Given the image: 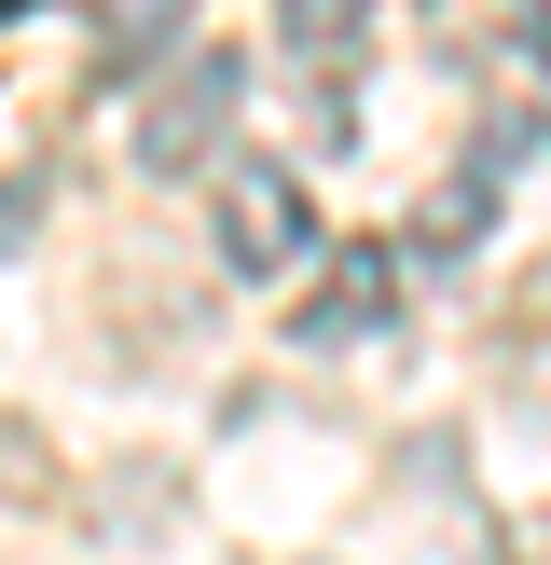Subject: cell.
<instances>
[{
    "label": "cell",
    "instance_id": "6da1fadb",
    "mask_svg": "<svg viewBox=\"0 0 551 565\" xmlns=\"http://www.w3.org/2000/svg\"><path fill=\"white\" fill-rule=\"evenodd\" d=\"M235 97H248V55H220V42L165 55V70H152V97H138V166H152V180H180V166H220V125H235Z\"/></svg>",
    "mask_w": 551,
    "mask_h": 565
},
{
    "label": "cell",
    "instance_id": "7a4b0ae2",
    "mask_svg": "<svg viewBox=\"0 0 551 565\" xmlns=\"http://www.w3.org/2000/svg\"><path fill=\"white\" fill-rule=\"evenodd\" d=\"M317 263V193L290 180V166H220V276H248V290H276V276Z\"/></svg>",
    "mask_w": 551,
    "mask_h": 565
},
{
    "label": "cell",
    "instance_id": "3957f363",
    "mask_svg": "<svg viewBox=\"0 0 551 565\" xmlns=\"http://www.w3.org/2000/svg\"><path fill=\"white\" fill-rule=\"evenodd\" d=\"M510 152H523V138H483L468 166H441L428 207L400 221V263H468V248L496 235V180H510Z\"/></svg>",
    "mask_w": 551,
    "mask_h": 565
},
{
    "label": "cell",
    "instance_id": "277c9868",
    "mask_svg": "<svg viewBox=\"0 0 551 565\" xmlns=\"http://www.w3.org/2000/svg\"><path fill=\"white\" fill-rule=\"evenodd\" d=\"M400 276H413V263H400L386 235L345 248V263H331V290L290 303V345H358V331H386V318H400Z\"/></svg>",
    "mask_w": 551,
    "mask_h": 565
},
{
    "label": "cell",
    "instance_id": "5b68a950",
    "mask_svg": "<svg viewBox=\"0 0 551 565\" xmlns=\"http://www.w3.org/2000/svg\"><path fill=\"white\" fill-rule=\"evenodd\" d=\"M165 42H193V0H97V70L110 83H152Z\"/></svg>",
    "mask_w": 551,
    "mask_h": 565
},
{
    "label": "cell",
    "instance_id": "8992f818",
    "mask_svg": "<svg viewBox=\"0 0 551 565\" xmlns=\"http://www.w3.org/2000/svg\"><path fill=\"white\" fill-rule=\"evenodd\" d=\"M372 14H386V0H276V42L317 55V70H345V55L372 42Z\"/></svg>",
    "mask_w": 551,
    "mask_h": 565
},
{
    "label": "cell",
    "instance_id": "52a82bcc",
    "mask_svg": "<svg viewBox=\"0 0 551 565\" xmlns=\"http://www.w3.org/2000/svg\"><path fill=\"white\" fill-rule=\"evenodd\" d=\"M42 235V166H28V180H0V248H28Z\"/></svg>",
    "mask_w": 551,
    "mask_h": 565
},
{
    "label": "cell",
    "instance_id": "ba28073f",
    "mask_svg": "<svg viewBox=\"0 0 551 565\" xmlns=\"http://www.w3.org/2000/svg\"><path fill=\"white\" fill-rule=\"evenodd\" d=\"M496 14H510L523 42H538V70H551V0H496Z\"/></svg>",
    "mask_w": 551,
    "mask_h": 565
}]
</instances>
